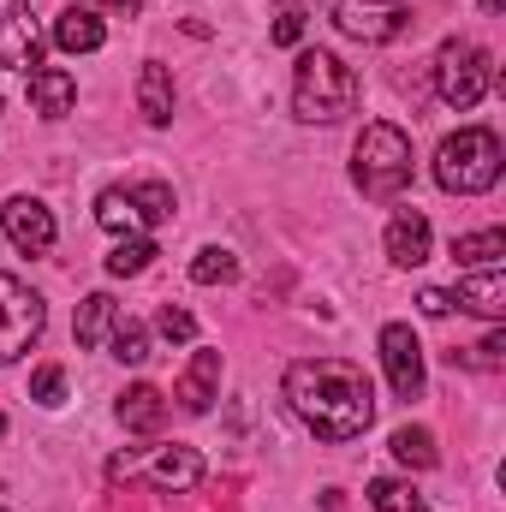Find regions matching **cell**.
Returning a JSON list of instances; mask_svg holds the SVG:
<instances>
[{"label": "cell", "mask_w": 506, "mask_h": 512, "mask_svg": "<svg viewBox=\"0 0 506 512\" xmlns=\"http://www.w3.org/2000/svg\"><path fill=\"white\" fill-rule=\"evenodd\" d=\"M286 405L322 441H358L376 423V387L346 358H298L286 370Z\"/></svg>", "instance_id": "6da1fadb"}, {"label": "cell", "mask_w": 506, "mask_h": 512, "mask_svg": "<svg viewBox=\"0 0 506 512\" xmlns=\"http://www.w3.org/2000/svg\"><path fill=\"white\" fill-rule=\"evenodd\" d=\"M358 108V78L340 54L328 48H304L298 54V72H292V114L310 120V126H334Z\"/></svg>", "instance_id": "7a4b0ae2"}, {"label": "cell", "mask_w": 506, "mask_h": 512, "mask_svg": "<svg viewBox=\"0 0 506 512\" xmlns=\"http://www.w3.org/2000/svg\"><path fill=\"white\" fill-rule=\"evenodd\" d=\"M501 137L489 126H465L453 131L441 149H435V185L453 191V197H483L501 185Z\"/></svg>", "instance_id": "3957f363"}, {"label": "cell", "mask_w": 506, "mask_h": 512, "mask_svg": "<svg viewBox=\"0 0 506 512\" xmlns=\"http://www.w3.org/2000/svg\"><path fill=\"white\" fill-rule=\"evenodd\" d=\"M411 173H417V161H411V137H405L399 126H387V120L364 126L358 149H352V179H358V191L387 203V197H399V191L411 185Z\"/></svg>", "instance_id": "277c9868"}, {"label": "cell", "mask_w": 506, "mask_h": 512, "mask_svg": "<svg viewBox=\"0 0 506 512\" xmlns=\"http://www.w3.org/2000/svg\"><path fill=\"white\" fill-rule=\"evenodd\" d=\"M489 84H495L489 48H477V42H465V36L441 42V54H435V90H441L447 108H459V114L477 108V102L489 96Z\"/></svg>", "instance_id": "5b68a950"}, {"label": "cell", "mask_w": 506, "mask_h": 512, "mask_svg": "<svg viewBox=\"0 0 506 512\" xmlns=\"http://www.w3.org/2000/svg\"><path fill=\"white\" fill-rule=\"evenodd\" d=\"M42 298L18 280V274H0V364H18L36 340H42Z\"/></svg>", "instance_id": "8992f818"}, {"label": "cell", "mask_w": 506, "mask_h": 512, "mask_svg": "<svg viewBox=\"0 0 506 512\" xmlns=\"http://www.w3.org/2000/svg\"><path fill=\"white\" fill-rule=\"evenodd\" d=\"M334 24L346 36H358V42H393V36L411 30V12L393 6V0H340L334 6Z\"/></svg>", "instance_id": "52a82bcc"}, {"label": "cell", "mask_w": 506, "mask_h": 512, "mask_svg": "<svg viewBox=\"0 0 506 512\" xmlns=\"http://www.w3.org/2000/svg\"><path fill=\"white\" fill-rule=\"evenodd\" d=\"M381 364H387V382L399 399H423V340L405 322L381 328Z\"/></svg>", "instance_id": "ba28073f"}, {"label": "cell", "mask_w": 506, "mask_h": 512, "mask_svg": "<svg viewBox=\"0 0 506 512\" xmlns=\"http://www.w3.org/2000/svg\"><path fill=\"white\" fill-rule=\"evenodd\" d=\"M0 66L6 72H36L42 66V36L30 18V0H0Z\"/></svg>", "instance_id": "9c48e42d"}, {"label": "cell", "mask_w": 506, "mask_h": 512, "mask_svg": "<svg viewBox=\"0 0 506 512\" xmlns=\"http://www.w3.org/2000/svg\"><path fill=\"white\" fill-rule=\"evenodd\" d=\"M0 221H6V239H12L24 256L54 251V209H48V203H36V197H12Z\"/></svg>", "instance_id": "30bf717a"}, {"label": "cell", "mask_w": 506, "mask_h": 512, "mask_svg": "<svg viewBox=\"0 0 506 512\" xmlns=\"http://www.w3.org/2000/svg\"><path fill=\"white\" fill-rule=\"evenodd\" d=\"M429 245H435L429 215H423V209H399L393 227H387V256H393L399 268H423V262H429Z\"/></svg>", "instance_id": "8fae6325"}, {"label": "cell", "mask_w": 506, "mask_h": 512, "mask_svg": "<svg viewBox=\"0 0 506 512\" xmlns=\"http://www.w3.org/2000/svg\"><path fill=\"white\" fill-rule=\"evenodd\" d=\"M459 310H471V316H489V322H501L506 316V274L501 268H471L465 280H459V292H447Z\"/></svg>", "instance_id": "7c38bea8"}, {"label": "cell", "mask_w": 506, "mask_h": 512, "mask_svg": "<svg viewBox=\"0 0 506 512\" xmlns=\"http://www.w3.org/2000/svg\"><path fill=\"white\" fill-rule=\"evenodd\" d=\"M72 102H78V78H72L66 66H36V72H30V108H36L42 120H66Z\"/></svg>", "instance_id": "4fadbf2b"}, {"label": "cell", "mask_w": 506, "mask_h": 512, "mask_svg": "<svg viewBox=\"0 0 506 512\" xmlns=\"http://www.w3.org/2000/svg\"><path fill=\"white\" fill-rule=\"evenodd\" d=\"M149 483H155L161 495L197 489V483H203V453H197V447H167V453H155V459H149Z\"/></svg>", "instance_id": "5bb4252c"}, {"label": "cell", "mask_w": 506, "mask_h": 512, "mask_svg": "<svg viewBox=\"0 0 506 512\" xmlns=\"http://www.w3.org/2000/svg\"><path fill=\"white\" fill-rule=\"evenodd\" d=\"M215 387H221V352H191V364H185L173 399H179L191 417H203V411L215 405Z\"/></svg>", "instance_id": "9a60e30c"}, {"label": "cell", "mask_w": 506, "mask_h": 512, "mask_svg": "<svg viewBox=\"0 0 506 512\" xmlns=\"http://www.w3.org/2000/svg\"><path fill=\"white\" fill-rule=\"evenodd\" d=\"M120 423L137 429V435H155V429L167 423V399H161V387H149V382L126 387V393H120Z\"/></svg>", "instance_id": "2e32d148"}, {"label": "cell", "mask_w": 506, "mask_h": 512, "mask_svg": "<svg viewBox=\"0 0 506 512\" xmlns=\"http://www.w3.org/2000/svg\"><path fill=\"white\" fill-rule=\"evenodd\" d=\"M137 102H143V120H149V126H167V120H173V78H167L161 60H143V72H137Z\"/></svg>", "instance_id": "e0dca14e"}, {"label": "cell", "mask_w": 506, "mask_h": 512, "mask_svg": "<svg viewBox=\"0 0 506 512\" xmlns=\"http://www.w3.org/2000/svg\"><path fill=\"white\" fill-rule=\"evenodd\" d=\"M114 322H120V304H114L108 292H90V298L78 304V322H72V334H78V346H84V352H96V346L114 334Z\"/></svg>", "instance_id": "ac0fdd59"}, {"label": "cell", "mask_w": 506, "mask_h": 512, "mask_svg": "<svg viewBox=\"0 0 506 512\" xmlns=\"http://www.w3.org/2000/svg\"><path fill=\"white\" fill-rule=\"evenodd\" d=\"M54 42H60L66 54H96V48L108 42V30H102L96 12H78V6H72V12L54 18Z\"/></svg>", "instance_id": "d6986e66"}, {"label": "cell", "mask_w": 506, "mask_h": 512, "mask_svg": "<svg viewBox=\"0 0 506 512\" xmlns=\"http://www.w3.org/2000/svg\"><path fill=\"white\" fill-rule=\"evenodd\" d=\"M501 256H506V233L501 227L453 239V262H459V268H501Z\"/></svg>", "instance_id": "ffe728a7"}, {"label": "cell", "mask_w": 506, "mask_h": 512, "mask_svg": "<svg viewBox=\"0 0 506 512\" xmlns=\"http://www.w3.org/2000/svg\"><path fill=\"white\" fill-rule=\"evenodd\" d=\"M387 447H393V459L411 465V471H429V465H435V435H429V429H411V423H405V429H393Z\"/></svg>", "instance_id": "44dd1931"}, {"label": "cell", "mask_w": 506, "mask_h": 512, "mask_svg": "<svg viewBox=\"0 0 506 512\" xmlns=\"http://www.w3.org/2000/svg\"><path fill=\"white\" fill-rule=\"evenodd\" d=\"M131 209H137V221L143 227H161V221H173V185H161V179H149V185H137L126 191Z\"/></svg>", "instance_id": "7402d4cb"}, {"label": "cell", "mask_w": 506, "mask_h": 512, "mask_svg": "<svg viewBox=\"0 0 506 512\" xmlns=\"http://www.w3.org/2000/svg\"><path fill=\"white\" fill-rule=\"evenodd\" d=\"M370 507L376 512H429V501L411 483H399V477H376L370 483Z\"/></svg>", "instance_id": "603a6c76"}, {"label": "cell", "mask_w": 506, "mask_h": 512, "mask_svg": "<svg viewBox=\"0 0 506 512\" xmlns=\"http://www.w3.org/2000/svg\"><path fill=\"white\" fill-rule=\"evenodd\" d=\"M155 256H161V251H155L149 239H120V245L108 251V274H114V280H131V274H143Z\"/></svg>", "instance_id": "cb8c5ba5"}, {"label": "cell", "mask_w": 506, "mask_h": 512, "mask_svg": "<svg viewBox=\"0 0 506 512\" xmlns=\"http://www.w3.org/2000/svg\"><path fill=\"white\" fill-rule=\"evenodd\" d=\"M96 221H102V227H108V233H137V227H143V221H137V209H131V197L126 191H102V197H96Z\"/></svg>", "instance_id": "d4e9b609"}, {"label": "cell", "mask_w": 506, "mask_h": 512, "mask_svg": "<svg viewBox=\"0 0 506 512\" xmlns=\"http://www.w3.org/2000/svg\"><path fill=\"white\" fill-rule=\"evenodd\" d=\"M233 274H239V256L221 251V245L197 251V262H191V280H197V286H221V280H233Z\"/></svg>", "instance_id": "484cf974"}, {"label": "cell", "mask_w": 506, "mask_h": 512, "mask_svg": "<svg viewBox=\"0 0 506 512\" xmlns=\"http://www.w3.org/2000/svg\"><path fill=\"white\" fill-rule=\"evenodd\" d=\"M114 358H120V364H149V334H143V322H131V316L114 322Z\"/></svg>", "instance_id": "4316f807"}, {"label": "cell", "mask_w": 506, "mask_h": 512, "mask_svg": "<svg viewBox=\"0 0 506 512\" xmlns=\"http://www.w3.org/2000/svg\"><path fill=\"white\" fill-rule=\"evenodd\" d=\"M447 358H453V364H465V370H501V364H506V334L495 328L483 346H465V352H447Z\"/></svg>", "instance_id": "83f0119b"}, {"label": "cell", "mask_w": 506, "mask_h": 512, "mask_svg": "<svg viewBox=\"0 0 506 512\" xmlns=\"http://www.w3.org/2000/svg\"><path fill=\"white\" fill-rule=\"evenodd\" d=\"M60 393H66V370H60V364H42V370L30 376V399H36V405H60Z\"/></svg>", "instance_id": "f1b7e54d"}, {"label": "cell", "mask_w": 506, "mask_h": 512, "mask_svg": "<svg viewBox=\"0 0 506 512\" xmlns=\"http://www.w3.org/2000/svg\"><path fill=\"white\" fill-rule=\"evenodd\" d=\"M268 42H280V48H292V42H304V6H286V12L274 18V30H268Z\"/></svg>", "instance_id": "f546056e"}, {"label": "cell", "mask_w": 506, "mask_h": 512, "mask_svg": "<svg viewBox=\"0 0 506 512\" xmlns=\"http://www.w3.org/2000/svg\"><path fill=\"white\" fill-rule=\"evenodd\" d=\"M155 328H161L167 340H191V334H197V322H191V310H179V304H161V316H155Z\"/></svg>", "instance_id": "4dcf8cb0"}, {"label": "cell", "mask_w": 506, "mask_h": 512, "mask_svg": "<svg viewBox=\"0 0 506 512\" xmlns=\"http://www.w3.org/2000/svg\"><path fill=\"white\" fill-rule=\"evenodd\" d=\"M417 310H423V316H447V310H453V298H447L441 286H423V292H417Z\"/></svg>", "instance_id": "1f68e13d"}, {"label": "cell", "mask_w": 506, "mask_h": 512, "mask_svg": "<svg viewBox=\"0 0 506 512\" xmlns=\"http://www.w3.org/2000/svg\"><path fill=\"white\" fill-rule=\"evenodd\" d=\"M96 6H108V12H126V18L137 12V0H96Z\"/></svg>", "instance_id": "d6a6232c"}, {"label": "cell", "mask_w": 506, "mask_h": 512, "mask_svg": "<svg viewBox=\"0 0 506 512\" xmlns=\"http://www.w3.org/2000/svg\"><path fill=\"white\" fill-rule=\"evenodd\" d=\"M477 6H483V12H489V18H495V12H501V0H477Z\"/></svg>", "instance_id": "836d02e7"}, {"label": "cell", "mask_w": 506, "mask_h": 512, "mask_svg": "<svg viewBox=\"0 0 506 512\" xmlns=\"http://www.w3.org/2000/svg\"><path fill=\"white\" fill-rule=\"evenodd\" d=\"M0 435H6V417H0Z\"/></svg>", "instance_id": "e575fe53"}]
</instances>
